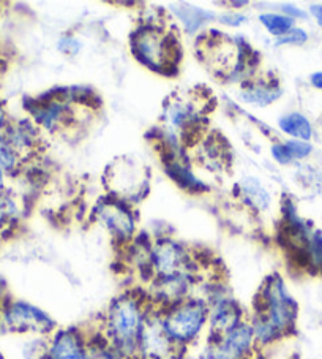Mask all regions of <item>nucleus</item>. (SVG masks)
Wrapping results in <instances>:
<instances>
[{"label":"nucleus","instance_id":"7c9ffc66","mask_svg":"<svg viewBox=\"0 0 322 359\" xmlns=\"http://www.w3.org/2000/svg\"><path fill=\"white\" fill-rule=\"evenodd\" d=\"M8 126H10V122H8L7 111H5V107L2 104V102H0V135L7 130Z\"/></svg>","mask_w":322,"mask_h":359},{"label":"nucleus","instance_id":"f257e3e1","mask_svg":"<svg viewBox=\"0 0 322 359\" xmlns=\"http://www.w3.org/2000/svg\"><path fill=\"white\" fill-rule=\"evenodd\" d=\"M299 320V302L284 278L274 272L265 277L253 302L250 325L258 350H267L294 336Z\"/></svg>","mask_w":322,"mask_h":359},{"label":"nucleus","instance_id":"5701e85b","mask_svg":"<svg viewBox=\"0 0 322 359\" xmlns=\"http://www.w3.org/2000/svg\"><path fill=\"white\" fill-rule=\"evenodd\" d=\"M307 41H308V34L305 30L300 27H294L293 30H289L286 35L276 39L274 45L275 46H302L305 45Z\"/></svg>","mask_w":322,"mask_h":359},{"label":"nucleus","instance_id":"c85d7f7f","mask_svg":"<svg viewBox=\"0 0 322 359\" xmlns=\"http://www.w3.org/2000/svg\"><path fill=\"white\" fill-rule=\"evenodd\" d=\"M11 298L10 293H8V283L5 280V277L2 276V272H0V309L2 306Z\"/></svg>","mask_w":322,"mask_h":359},{"label":"nucleus","instance_id":"f8f14e48","mask_svg":"<svg viewBox=\"0 0 322 359\" xmlns=\"http://www.w3.org/2000/svg\"><path fill=\"white\" fill-rule=\"evenodd\" d=\"M88 346L89 332H84L79 327H57L46 339L43 359H85Z\"/></svg>","mask_w":322,"mask_h":359},{"label":"nucleus","instance_id":"20e7f679","mask_svg":"<svg viewBox=\"0 0 322 359\" xmlns=\"http://www.w3.org/2000/svg\"><path fill=\"white\" fill-rule=\"evenodd\" d=\"M158 312L164 331L182 353H187L207 336L209 309L206 299L201 296H191Z\"/></svg>","mask_w":322,"mask_h":359},{"label":"nucleus","instance_id":"0eeeda50","mask_svg":"<svg viewBox=\"0 0 322 359\" xmlns=\"http://www.w3.org/2000/svg\"><path fill=\"white\" fill-rule=\"evenodd\" d=\"M109 196L128 204L144 200L150 189V175L146 166L134 158H119L109 166L106 172Z\"/></svg>","mask_w":322,"mask_h":359},{"label":"nucleus","instance_id":"2eb2a0df","mask_svg":"<svg viewBox=\"0 0 322 359\" xmlns=\"http://www.w3.org/2000/svg\"><path fill=\"white\" fill-rule=\"evenodd\" d=\"M241 200L255 212H267L272 206V195L267 187L255 176H246L239 182Z\"/></svg>","mask_w":322,"mask_h":359},{"label":"nucleus","instance_id":"a211bd4d","mask_svg":"<svg viewBox=\"0 0 322 359\" xmlns=\"http://www.w3.org/2000/svg\"><path fill=\"white\" fill-rule=\"evenodd\" d=\"M303 272L308 276L322 277V231L321 230H313L312 236H309L307 250H305Z\"/></svg>","mask_w":322,"mask_h":359},{"label":"nucleus","instance_id":"ddd939ff","mask_svg":"<svg viewBox=\"0 0 322 359\" xmlns=\"http://www.w3.org/2000/svg\"><path fill=\"white\" fill-rule=\"evenodd\" d=\"M283 95V88L275 79H248L244 81L239 90V100L253 107L265 108L278 102Z\"/></svg>","mask_w":322,"mask_h":359},{"label":"nucleus","instance_id":"bb28decb","mask_svg":"<svg viewBox=\"0 0 322 359\" xmlns=\"http://www.w3.org/2000/svg\"><path fill=\"white\" fill-rule=\"evenodd\" d=\"M270 154H272V157H274L275 162L280 165H290L294 162L288 151V147L284 146V142H274L270 147Z\"/></svg>","mask_w":322,"mask_h":359},{"label":"nucleus","instance_id":"c9c22d12","mask_svg":"<svg viewBox=\"0 0 322 359\" xmlns=\"http://www.w3.org/2000/svg\"><path fill=\"white\" fill-rule=\"evenodd\" d=\"M0 331H4V330H2V321H0Z\"/></svg>","mask_w":322,"mask_h":359},{"label":"nucleus","instance_id":"4468645a","mask_svg":"<svg viewBox=\"0 0 322 359\" xmlns=\"http://www.w3.org/2000/svg\"><path fill=\"white\" fill-rule=\"evenodd\" d=\"M4 135L21 160L32 157L38 149L40 130L32 121L10 122Z\"/></svg>","mask_w":322,"mask_h":359},{"label":"nucleus","instance_id":"412c9836","mask_svg":"<svg viewBox=\"0 0 322 359\" xmlns=\"http://www.w3.org/2000/svg\"><path fill=\"white\" fill-rule=\"evenodd\" d=\"M21 209L16 200L7 191L0 194V233L8 231L20 222Z\"/></svg>","mask_w":322,"mask_h":359},{"label":"nucleus","instance_id":"aec40b11","mask_svg":"<svg viewBox=\"0 0 322 359\" xmlns=\"http://www.w3.org/2000/svg\"><path fill=\"white\" fill-rule=\"evenodd\" d=\"M258 20L272 36H275V40L280 39L283 35H286L289 30H293L295 27L294 20L284 16L283 13H275V11H265V13L259 15Z\"/></svg>","mask_w":322,"mask_h":359},{"label":"nucleus","instance_id":"b1692460","mask_svg":"<svg viewBox=\"0 0 322 359\" xmlns=\"http://www.w3.org/2000/svg\"><path fill=\"white\" fill-rule=\"evenodd\" d=\"M284 146L288 147V151L290 154V157H293V160H303L313 152V146L309 144V141L288 140V141H284Z\"/></svg>","mask_w":322,"mask_h":359},{"label":"nucleus","instance_id":"cd10ccee","mask_svg":"<svg viewBox=\"0 0 322 359\" xmlns=\"http://www.w3.org/2000/svg\"><path fill=\"white\" fill-rule=\"evenodd\" d=\"M280 13H283L284 16L290 18V20H305L307 13L302 8L295 7L293 4H281L280 5Z\"/></svg>","mask_w":322,"mask_h":359},{"label":"nucleus","instance_id":"2f4dec72","mask_svg":"<svg viewBox=\"0 0 322 359\" xmlns=\"http://www.w3.org/2000/svg\"><path fill=\"white\" fill-rule=\"evenodd\" d=\"M309 83H312L313 88L316 89H322V72H316L309 76Z\"/></svg>","mask_w":322,"mask_h":359},{"label":"nucleus","instance_id":"423d86ee","mask_svg":"<svg viewBox=\"0 0 322 359\" xmlns=\"http://www.w3.org/2000/svg\"><path fill=\"white\" fill-rule=\"evenodd\" d=\"M0 321L4 331L32 334L35 337H48L57 330L55 320L45 309L15 298H10L0 309Z\"/></svg>","mask_w":322,"mask_h":359},{"label":"nucleus","instance_id":"7ed1b4c3","mask_svg":"<svg viewBox=\"0 0 322 359\" xmlns=\"http://www.w3.org/2000/svg\"><path fill=\"white\" fill-rule=\"evenodd\" d=\"M133 57L148 72L163 76H174L182 57L177 35L161 20H146L130 36Z\"/></svg>","mask_w":322,"mask_h":359},{"label":"nucleus","instance_id":"f704fd0d","mask_svg":"<svg viewBox=\"0 0 322 359\" xmlns=\"http://www.w3.org/2000/svg\"><path fill=\"white\" fill-rule=\"evenodd\" d=\"M0 359H7V358H5V355H4L2 351H0Z\"/></svg>","mask_w":322,"mask_h":359},{"label":"nucleus","instance_id":"1a4fd4ad","mask_svg":"<svg viewBox=\"0 0 322 359\" xmlns=\"http://www.w3.org/2000/svg\"><path fill=\"white\" fill-rule=\"evenodd\" d=\"M97 222L122 249L138 236V219L132 204L114 196L103 198L95 209Z\"/></svg>","mask_w":322,"mask_h":359},{"label":"nucleus","instance_id":"a878e982","mask_svg":"<svg viewBox=\"0 0 322 359\" xmlns=\"http://www.w3.org/2000/svg\"><path fill=\"white\" fill-rule=\"evenodd\" d=\"M223 26H227V27H240L241 24H245L246 20V15L240 13V11H226V13H221L218 15V18H216Z\"/></svg>","mask_w":322,"mask_h":359},{"label":"nucleus","instance_id":"72a5a7b5","mask_svg":"<svg viewBox=\"0 0 322 359\" xmlns=\"http://www.w3.org/2000/svg\"><path fill=\"white\" fill-rule=\"evenodd\" d=\"M5 191V172L0 170V194Z\"/></svg>","mask_w":322,"mask_h":359},{"label":"nucleus","instance_id":"f3484780","mask_svg":"<svg viewBox=\"0 0 322 359\" xmlns=\"http://www.w3.org/2000/svg\"><path fill=\"white\" fill-rule=\"evenodd\" d=\"M278 128L281 133L290 136V140L309 141L313 138V127L308 117L302 113H288L278 119Z\"/></svg>","mask_w":322,"mask_h":359},{"label":"nucleus","instance_id":"6ab92c4d","mask_svg":"<svg viewBox=\"0 0 322 359\" xmlns=\"http://www.w3.org/2000/svg\"><path fill=\"white\" fill-rule=\"evenodd\" d=\"M85 359H128L125 355L115 348V346L108 342L103 337L100 331L89 332V346H88V355Z\"/></svg>","mask_w":322,"mask_h":359},{"label":"nucleus","instance_id":"6e6552de","mask_svg":"<svg viewBox=\"0 0 322 359\" xmlns=\"http://www.w3.org/2000/svg\"><path fill=\"white\" fill-rule=\"evenodd\" d=\"M258 345L246 320L218 337H207L201 359H256Z\"/></svg>","mask_w":322,"mask_h":359},{"label":"nucleus","instance_id":"39448f33","mask_svg":"<svg viewBox=\"0 0 322 359\" xmlns=\"http://www.w3.org/2000/svg\"><path fill=\"white\" fill-rule=\"evenodd\" d=\"M148 262H150L152 278L178 274L200 276L201 272V262L196 253L187 244L171 236L153 239Z\"/></svg>","mask_w":322,"mask_h":359},{"label":"nucleus","instance_id":"393cba45","mask_svg":"<svg viewBox=\"0 0 322 359\" xmlns=\"http://www.w3.org/2000/svg\"><path fill=\"white\" fill-rule=\"evenodd\" d=\"M59 51H62L64 54L68 55H78L83 49V41L79 39H76L74 35H64L57 43Z\"/></svg>","mask_w":322,"mask_h":359},{"label":"nucleus","instance_id":"c756f323","mask_svg":"<svg viewBox=\"0 0 322 359\" xmlns=\"http://www.w3.org/2000/svg\"><path fill=\"white\" fill-rule=\"evenodd\" d=\"M309 13L316 20V22L322 27V4H312L309 5Z\"/></svg>","mask_w":322,"mask_h":359},{"label":"nucleus","instance_id":"dca6fc26","mask_svg":"<svg viewBox=\"0 0 322 359\" xmlns=\"http://www.w3.org/2000/svg\"><path fill=\"white\" fill-rule=\"evenodd\" d=\"M172 13L185 29V32L190 35H195L206 26L207 22L215 21L218 15L212 10L200 8L190 4H176L172 5Z\"/></svg>","mask_w":322,"mask_h":359},{"label":"nucleus","instance_id":"9d476101","mask_svg":"<svg viewBox=\"0 0 322 359\" xmlns=\"http://www.w3.org/2000/svg\"><path fill=\"white\" fill-rule=\"evenodd\" d=\"M183 356L185 353L177 348L164 331L160 312L152 309L138 337L134 359H182Z\"/></svg>","mask_w":322,"mask_h":359},{"label":"nucleus","instance_id":"473e14b6","mask_svg":"<svg viewBox=\"0 0 322 359\" xmlns=\"http://www.w3.org/2000/svg\"><path fill=\"white\" fill-rule=\"evenodd\" d=\"M229 5H231V7H234V11H237L241 7H248L250 2H231Z\"/></svg>","mask_w":322,"mask_h":359},{"label":"nucleus","instance_id":"9b49d317","mask_svg":"<svg viewBox=\"0 0 322 359\" xmlns=\"http://www.w3.org/2000/svg\"><path fill=\"white\" fill-rule=\"evenodd\" d=\"M163 121L166 126L164 133L174 136L185 146L188 136L200 135L202 111L191 98L172 97L164 107Z\"/></svg>","mask_w":322,"mask_h":359},{"label":"nucleus","instance_id":"4be33fe9","mask_svg":"<svg viewBox=\"0 0 322 359\" xmlns=\"http://www.w3.org/2000/svg\"><path fill=\"white\" fill-rule=\"evenodd\" d=\"M21 163V157L18 156L16 151L11 147L8 140L5 138V135H0V170H2L5 175H10V172L20 170Z\"/></svg>","mask_w":322,"mask_h":359},{"label":"nucleus","instance_id":"f03ea898","mask_svg":"<svg viewBox=\"0 0 322 359\" xmlns=\"http://www.w3.org/2000/svg\"><path fill=\"white\" fill-rule=\"evenodd\" d=\"M152 309L144 292L128 290L109 302L98 331L122 355L134 359L138 337Z\"/></svg>","mask_w":322,"mask_h":359}]
</instances>
